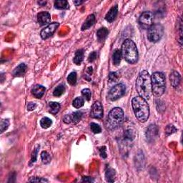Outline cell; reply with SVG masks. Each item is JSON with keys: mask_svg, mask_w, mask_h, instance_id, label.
I'll return each mask as SVG.
<instances>
[{"mask_svg": "<svg viewBox=\"0 0 183 183\" xmlns=\"http://www.w3.org/2000/svg\"><path fill=\"white\" fill-rule=\"evenodd\" d=\"M136 90L139 95L145 100H149L153 94L151 76L146 70H143L139 74L136 80Z\"/></svg>", "mask_w": 183, "mask_h": 183, "instance_id": "1", "label": "cell"}, {"mask_svg": "<svg viewBox=\"0 0 183 183\" xmlns=\"http://www.w3.org/2000/svg\"><path fill=\"white\" fill-rule=\"evenodd\" d=\"M132 106L136 118L141 122H145L149 116V107L147 100L137 96L132 99Z\"/></svg>", "mask_w": 183, "mask_h": 183, "instance_id": "2", "label": "cell"}, {"mask_svg": "<svg viewBox=\"0 0 183 183\" xmlns=\"http://www.w3.org/2000/svg\"><path fill=\"white\" fill-rule=\"evenodd\" d=\"M122 57L127 62L130 64L136 63L138 60V50L135 43L132 39H127L124 41L122 45Z\"/></svg>", "mask_w": 183, "mask_h": 183, "instance_id": "3", "label": "cell"}, {"mask_svg": "<svg viewBox=\"0 0 183 183\" xmlns=\"http://www.w3.org/2000/svg\"><path fill=\"white\" fill-rule=\"evenodd\" d=\"M124 112L120 107H114L108 114L106 120V127L109 130H114L122 122Z\"/></svg>", "mask_w": 183, "mask_h": 183, "instance_id": "4", "label": "cell"}, {"mask_svg": "<svg viewBox=\"0 0 183 183\" xmlns=\"http://www.w3.org/2000/svg\"><path fill=\"white\" fill-rule=\"evenodd\" d=\"M152 90L155 97H160L165 93L166 88V80L165 76L162 72H154L151 76Z\"/></svg>", "mask_w": 183, "mask_h": 183, "instance_id": "5", "label": "cell"}, {"mask_svg": "<svg viewBox=\"0 0 183 183\" xmlns=\"http://www.w3.org/2000/svg\"><path fill=\"white\" fill-rule=\"evenodd\" d=\"M164 34V27L160 24L153 25L148 29L147 38L151 42H157Z\"/></svg>", "mask_w": 183, "mask_h": 183, "instance_id": "6", "label": "cell"}, {"mask_svg": "<svg viewBox=\"0 0 183 183\" xmlns=\"http://www.w3.org/2000/svg\"><path fill=\"white\" fill-rule=\"evenodd\" d=\"M125 92H126V87L124 84H117L110 90L108 94V97L112 101L117 100L124 95Z\"/></svg>", "mask_w": 183, "mask_h": 183, "instance_id": "7", "label": "cell"}, {"mask_svg": "<svg viewBox=\"0 0 183 183\" xmlns=\"http://www.w3.org/2000/svg\"><path fill=\"white\" fill-rule=\"evenodd\" d=\"M154 15L151 12H145L141 14L139 18V23L143 29H149L153 25Z\"/></svg>", "mask_w": 183, "mask_h": 183, "instance_id": "8", "label": "cell"}, {"mask_svg": "<svg viewBox=\"0 0 183 183\" xmlns=\"http://www.w3.org/2000/svg\"><path fill=\"white\" fill-rule=\"evenodd\" d=\"M104 111H103L102 105L100 102L97 101L92 106L90 117L94 119H101L103 117Z\"/></svg>", "mask_w": 183, "mask_h": 183, "instance_id": "9", "label": "cell"}, {"mask_svg": "<svg viewBox=\"0 0 183 183\" xmlns=\"http://www.w3.org/2000/svg\"><path fill=\"white\" fill-rule=\"evenodd\" d=\"M59 25L58 22H52L47 26L44 28L40 32V36L43 39H48L55 32V31Z\"/></svg>", "mask_w": 183, "mask_h": 183, "instance_id": "10", "label": "cell"}, {"mask_svg": "<svg viewBox=\"0 0 183 183\" xmlns=\"http://www.w3.org/2000/svg\"><path fill=\"white\" fill-rule=\"evenodd\" d=\"M147 140L148 142H153L158 137V127L155 125H150L146 132Z\"/></svg>", "mask_w": 183, "mask_h": 183, "instance_id": "11", "label": "cell"}, {"mask_svg": "<svg viewBox=\"0 0 183 183\" xmlns=\"http://www.w3.org/2000/svg\"><path fill=\"white\" fill-rule=\"evenodd\" d=\"M37 21L41 26L48 25L51 21V16L47 12H42L37 14Z\"/></svg>", "mask_w": 183, "mask_h": 183, "instance_id": "12", "label": "cell"}, {"mask_svg": "<svg viewBox=\"0 0 183 183\" xmlns=\"http://www.w3.org/2000/svg\"><path fill=\"white\" fill-rule=\"evenodd\" d=\"M169 80H170L171 85L174 88L177 87L180 85V81H181V77L179 72L177 71H173L171 72L170 76H169Z\"/></svg>", "mask_w": 183, "mask_h": 183, "instance_id": "13", "label": "cell"}, {"mask_svg": "<svg viewBox=\"0 0 183 183\" xmlns=\"http://www.w3.org/2000/svg\"><path fill=\"white\" fill-rule=\"evenodd\" d=\"M118 13V6L117 5H114L109 10V12L107 13L105 16V19L108 22H112L117 17Z\"/></svg>", "mask_w": 183, "mask_h": 183, "instance_id": "14", "label": "cell"}, {"mask_svg": "<svg viewBox=\"0 0 183 183\" xmlns=\"http://www.w3.org/2000/svg\"><path fill=\"white\" fill-rule=\"evenodd\" d=\"M45 91H46V88L44 87V86L37 85L32 88V94L35 97L40 99L42 97L44 94H45Z\"/></svg>", "mask_w": 183, "mask_h": 183, "instance_id": "15", "label": "cell"}, {"mask_svg": "<svg viewBox=\"0 0 183 183\" xmlns=\"http://www.w3.org/2000/svg\"><path fill=\"white\" fill-rule=\"evenodd\" d=\"M26 71V65L25 63H21L20 65L17 66V67L14 70V71L12 72V74L14 77H17V78H20V77H23L25 75Z\"/></svg>", "mask_w": 183, "mask_h": 183, "instance_id": "16", "label": "cell"}, {"mask_svg": "<svg viewBox=\"0 0 183 183\" xmlns=\"http://www.w3.org/2000/svg\"><path fill=\"white\" fill-rule=\"evenodd\" d=\"M95 23V16L94 14H90L88 16V17L86 19L85 22L83 23L82 26V30H87L90 29L91 26Z\"/></svg>", "mask_w": 183, "mask_h": 183, "instance_id": "17", "label": "cell"}, {"mask_svg": "<svg viewBox=\"0 0 183 183\" xmlns=\"http://www.w3.org/2000/svg\"><path fill=\"white\" fill-rule=\"evenodd\" d=\"M109 34V31L107 28L102 27L100 28L97 32V40L100 42H103Z\"/></svg>", "mask_w": 183, "mask_h": 183, "instance_id": "18", "label": "cell"}, {"mask_svg": "<svg viewBox=\"0 0 183 183\" xmlns=\"http://www.w3.org/2000/svg\"><path fill=\"white\" fill-rule=\"evenodd\" d=\"M115 176L116 173L115 170L114 169L111 168V167H108L106 169L105 173V179L108 182H114L115 180Z\"/></svg>", "mask_w": 183, "mask_h": 183, "instance_id": "19", "label": "cell"}, {"mask_svg": "<svg viewBox=\"0 0 183 183\" xmlns=\"http://www.w3.org/2000/svg\"><path fill=\"white\" fill-rule=\"evenodd\" d=\"M84 54H85V52H84L82 49L79 50L75 52V55H74V57L73 59V62L75 65H81V63L82 62L84 59Z\"/></svg>", "mask_w": 183, "mask_h": 183, "instance_id": "20", "label": "cell"}, {"mask_svg": "<svg viewBox=\"0 0 183 183\" xmlns=\"http://www.w3.org/2000/svg\"><path fill=\"white\" fill-rule=\"evenodd\" d=\"M54 7L58 10H67L70 8V4L66 0H57L54 2Z\"/></svg>", "mask_w": 183, "mask_h": 183, "instance_id": "21", "label": "cell"}, {"mask_svg": "<svg viewBox=\"0 0 183 183\" xmlns=\"http://www.w3.org/2000/svg\"><path fill=\"white\" fill-rule=\"evenodd\" d=\"M135 137V132L132 129H127L124 132V139L127 142H132Z\"/></svg>", "mask_w": 183, "mask_h": 183, "instance_id": "22", "label": "cell"}, {"mask_svg": "<svg viewBox=\"0 0 183 183\" xmlns=\"http://www.w3.org/2000/svg\"><path fill=\"white\" fill-rule=\"evenodd\" d=\"M122 53L119 50H116L114 52L113 55H112V59H113L114 65L116 66H118L120 64L121 59H122Z\"/></svg>", "mask_w": 183, "mask_h": 183, "instance_id": "23", "label": "cell"}, {"mask_svg": "<svg viewBox=\"0 0 183 183\" xmlns=\"http://www.w3.org/2000/svg\"><path fill=\"white\" fill-rule=\"evenodd\" d=\"M82 116L83 112L82 111H77L75 112H73V113L71 114L72 122L74 123V124H77V123H78L79 121L82 120Z\"/></svg>", "mask_w": 183, "mask_h": 183, "instance_id": "24", "label": "cell"}, {"mask_svg": "<svg viewBox=\"0 0 183 183\" xmlns=\"http://www.w3.org/2000/svg\"><path fill=\"white\" fill-rule=\"evenodd\" d=\"M52 124V121L51 119L47 117H45L42 118L40 120V125L41 127L44 129H47L51 126Z\"/></svg>", "mask_w": 183, "mask_h": 183, "instance_id": "25", "label": "cell"}, {"mask_svg": "<svg viewBox=\"0 0 183 183\" xmlns=\"http://www.w3.org/2000/svg\"><path fill=\"white\" fill-rule=\"evenodd\" d=\"M49 105L50 108V112L53 114H56L59 112V109H60V105L58 102H50Z\"/></svg>", "mask_w": 183, "mask_h": 183, "instance_id": "26", "label": "cell"}, {"mask_svg": "<svg viewBox=\"0 0 183 183\" xmlns=\"http://www.w3.org/2000/svg\"><path fill=\"white\" fill-rule=\"evenodd\" d=\"M65 87L64 85H59L55 88L54 92H53V94L55 97H60L65 93Z\"/></svg>", "mask_w": 183, "mask_h": 183, "instance_id": "27", "label": "cell"}, {"mask_svg": "<svg viewBox=\"0 0 183 183\" xmlns=\"http://www.w3.org/2000/svg\"><path fill=\"white\" fill-rule=\"evenodd\" d=\"M84 105H85V100L82 97H78L75 98L73 100V102H72L73 107L77 108V109L82 107Z\"/></svg>", "mask_w": 183, "mask_h": 183, "instance_id": "28", "label": "cell"}, {"mask_svg": "<svg viewBox=\"0 0 183 183\" xmlns=\"http://www.w3.org/2000/svg\"><path fill=\"white\" fill-rule=\"evenodd\" d=\"M77 79H78V77H77V73L75 72H72L69 74V75H68L67 82L70 85L74 86V85H75L77 83Z\"/></svg>", "mask_w": 183, "mask_h": 183, "instance_id": "29", "label": "cell"}, {"mask_svg": "<svg viewBox=\"0 0 183 183\" xmlns=\"http://www.w3.org/2000/svg\"><path fill=\"white\" fill-rule=\"evenodd\" d=\"M41 159H42V162L45 165L49 164V163L51 162V160H52L51 156H50V154L48 153L47 151L42 152Z\"/></svg>", "mask_w": 183, "mask_h": 183, "instance_id": "30", "label": "cell"}, {"mask_svg": "<svg viewBox=\"0 0 183 183\" xmlns=\"http://www.w3.org/2000/svg\"><path fill=\"white\" fill-rule=\"evenodd\" d=\"M177 128L173 125H169L165 127V134H166L167 136H169L177 132Z\"/></svg>", "mask_w": 183, "mask_h": 183, "instance_id": "31", "label": "cell"}, {"mask_svg": "<svg viewBox=\"0 0 183 183\" xmlns=\"http://www.w3.org/2000/svg\"><path fill=\"white\" fill-rule=\"evenodd\" d=\"M90 129H91L92 132L94 134H99L102 132V128L97 123L92 122L90 124Z\"/></svg>", "mask_w": 183, "mask_h": 183, "instance_id": "32", "label": "cell"}, {"mask_svg": "<svg viewBox=\"0 0 183 183\" xmlns=\"http://www.w3.org/2000/svg\"><path fill=\"white\" fill-rule=\"evenodd\" d=\"M108 78H109V82H116L118 81L120 76H119L117 72H112L109 73Z\"/></svg>", "mask_w": 183, "mask_h": 183, "instance_id": "33", "label": "cell"}, {"mask_svg": "<svg viewBox=\"0 0 183 183\" xmlns=\"http://www.w3.org/2000/svg\"><path fill=\"white\" fill-rule=\"evenodd\" d=\"M9 125H10V121L8 119H5V120H1V124H0V127H1V132H3L6 130L8 129Z\"/></svg>", "mask_w": 183, "mask_h": 183, "instance_id": "34", "label": "cell"}, {"mask_svg": "<svg viewBox=\"0 0 183 183\" xmlns=\"http://www.w3.org/2000/svg\"><path fill=\"white\" fill-rule=\"evenodd\" d=\"M82 94L83 97L85 98L86 100H87V101L90 100L92 93H91V91H90V89H87H87H84L82 90Z\"/></svg>", "mask_w": 183, "mask_h": 183, "instance_id": "35", "label": "cell"}, {"mask_svg": "<svg viewBox=\"0 0 183 183\" xmlns=\"http://www.w3.org/2000/svg\"><path fill=\"white\" fill-rule=\"evenodd\" d=\"M39 146H38L36 148L34 149V152L32 153V159H31V161H30V165L32 164V163L35 162L37 161V153H38V150H39Z\"/></svg>", "mask_w": 183, "mask_h": 183, "instance_id": "36", "label": "cell"}, {"mask_svg": "<svg viewBox=\"0 0 183 183\" xmlns=\"http://www.w3.org/2000/svg\"><path fill=\"white\" fill-rule=\"evenodd\" d=\"M97 52H92V53H90L89 55V57H88V61L90 62H93L95 60L97 59Z\"/></svg>", "mask_w": 183, "mask_h": 183, "instance_id": "37", "label": "cell"}, {"mask_svg": "<svg viewBox=\"0 0 183 183\" xmlns=\"http://www.w3.org/2000/svg\"><path fill=\"white\" fill-rule=\"evenodd\" d=\"M106 150H107V149H106V147L105 146L101 147L99 149V151H100V156L103 159H105L106 157H107V153H106Z\"/></svg>", "mask_w": 183, "mask_h": 183, "instance_id": "38", "label": "cell"}, {"mask_svg": "<svg viewBox=\"0 0 183 183\" xmlns=\"http://www.w3.org/2000/svg\"><path fill=\"white\" fill-rule=\"evenodd\" d=\"M29 182H48L47 180L44 179L42 177H32V179L29 180Z\"/></svg>", "mask_w": 183, "mask_h": 183, "instance_id": "39", "label": "cell"}, {"mask_svg": "<svg viewBox=\"0 0 183 183\" xmlns=\"http://www.w3.org/2000/svg\"><path fill=\"white\" fill-rule=\"evenodd\" d=\"M64 122L66 123V124H69L72 122V117L71 114H66V115L64 117L63 119Z\"/></svg>", "mask_w": 183, "mask_h": 183, "instance_id": "40", "label": "cell"}, {"mask_svg": "<svg viewBox=\"0 0 183 183\" xmlns=\"http://www.w3.org/2000/svg\"><path fill=\"white\" fill-rule=\"evenodd\" d=\"M36 104L34 102H29L26 107H27L28 111H32V110H34L36 108Z\"/></svg>", "mask_w": 183, "mask_h": 183, "instance_id": "41", "label": "cell"}, {"mask_svg": "<svg viewBox=\"0 0 183 183\" xmlns=\"http://www.w3.org/2000/svg\"><path fill=\"white\" fill-rule=\"evenodd\" d=\"M94 180L93 178L90 177H84L82 178V182H94Z\"/></svg>", "mask_w": 183, "mask_h": 183, "instance_id": "42", "label": "cell"}, {"mask_svg": "<svg viewBox=\"0 0 183 183\" xmlns=\"http://www.w3.org/2000/svg\"><path fill=\"white\" fill-rule=\"evenodd\" d=\"M92 72H93V68H92V67H88V69L87 70V75H89L90 77V76H91V74H92Z\"/></svg>", "mask_w": 183, "mask_h": 183, "instance_id": "43", "label": "cell"}, {"mask_svg": "<svg viewBox=\"0 0 183 183\" xmlns=\"http://www.w3.org/2000/svg\"><path fill=\"white\" fill-rule=\"evenodd\" d=\"M84 3V1H74V4H75L76 6H79V4Z\"/></svg>", "mask_w": 183, "mask_h": 183, "instance_id": "44", "label": "cell"}, {"mask_svg": "<svg viewBox=\"0 0 183 183\" xmlns=\"http://www.w3.org/2000/svg\"><path fill=\"white\" fill-rule=\"evenodd\" d=\"M38 4H39V5L41 6H45L46 4H47V2H38Z\"/></svg>", "mask_w": 183, "mask_h": 183, "instance_id": "45", "label": "cell"}]
</instances>
